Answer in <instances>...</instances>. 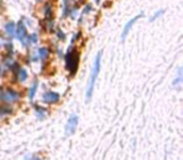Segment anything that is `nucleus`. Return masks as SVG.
Segmentation results:
<instances>
[{"label":"nucleus","mask_w":183,"mask_h":160,"mask_svg":"<svg viewBox=\"0 0 183 160\" xmlns=\"http://www.w3.org/2000/svg\"><path fill=\"white\" fill-rule=\"evenodd\" d=\"M30 39H32V40H30L32 43H36V41H38V35H36V34H33Z\"/></svg>","instance_id":"nucleus-14"},{"label":"nucleus","mask_w":183,"mask_h":160,"mask_svg":"<svg viewBox=\"0 0 183 160\" xmlns=\"http://www.w3.org/2000/svg\"><path fill=\"white\" fill-rule=\"evenodd\" d=\"M32 160H40V159H39V158H33Z\"/></svg>","instance_id":"nucleus-16"},{"label":"nucleus","mask_w":183,"mask_h":160,"mask_svg":"<svg viewBox=\"0 0 183 160\" xmlns=\"http://www.w3.org/2000/svg\"><path fill=\"white\" fill-rule=\"evenodd\" d=\"M140 16H142V15H137L136 18H133L132 20H129V23H127V25H126V28H124V30H123V34H122V40H124V39L127 38V35H128V33H129V30H130V28H132V25H133Z\"/></svg>","instance_id":"nucleus-5"},{"label":"nucleus","mask_w":183,"mask_h":160,"mask_svg":"<svg viewBox=\"0 0 183 160\" xmlns=\"http://www.w3.org/2000/svg\"><path fill=\"white\" fill-rule=\"evenodd\" d=\"M100 56H102V53H98L97 58L94 60V66H93V71H92V75H90V81H89V87H88V91H87V100H89L90 97H92V93H93V89H94V83H95V79H97L98 74H99Z\"/></svg>","instance_id":"nucleus-1"},{"label":"nucleus","mask_w":183,"mask_h":160,"mask_svg":"<svg viewBox=\"0 0 183 160\" xmlns=\"http://www.w3.org/2000/svg\"><path fill=\"white\" fill-rule=\"evenodd\" d=\"M0 97H2V99H3L4 101H6V103H13V101H16V100H18L19 94H18L16 91H14V90L8 89V90H4Z\"/></svg>","instance_id":"nucleus-3"},{"label":"nucleus","mask_w":183,"mask_h":160,"mask_svg":"<svg viewBox=\"0 0 183 160\" xmlns=\"http://www.w3.org/2000/svg\"><path fill=\"white\" fill-rule=\"evenodd\" d=\"M49 55V50L47 48H42V49H39V56L42 58L43 60H45Z\"/></svg>","instance_id":"nucleus-10"},{"label":"nucleus","mask_w":183,"mask_h":160,"mask_svg":"<svg viewBox=\"0 0 183 160\" xmlns=\"http://www.w3.org/2000/svg\"><path fill=\"white\" fill-rule=\"evenodd\" d=\"M162 13H163V10H161V12H158V13H157V14L154 15V16H152V19H150V20H154V19H156L157 16H159V15H161Z\"/></svg>","instance_id":"nucleus-15"},{"label":"nucleus","mask_w":183,"mask_h":160,"mask_svg":"<svg viewBox=\"0 0 183 160\" xmlns=\"http://www.w3.org/2000/svg\"><path fill=\"white\" fill-rule=\"evenodd\" d=\"M67 59V68L70 70V73L74 74L77 68H78V60H79V54L77 51H70L65 56Z\"/></svg>","instance_id":"nucleus-2"},{"label":"nucleus","mask_w":183,"mask_h":160,"mask_svg":"<svg viewBox=\"0 0 183 160\" xmlns=\"http://www.w3.org/2000/svg\"><path fill=\"white\" fill-rule=\"evenodd\" d=\"M18 79L20 81H25L28 79V73L25 69H19V73H18Z\"/></svg>","instance_id":"nucleus-9"},{"label":"nucleus","mask_w":183,"mask_h":160,"mask_svg":"<svg viewBox=\"0 0 183 160\" xmlns=\"http://www.w3.org/2000/svg\"><path fill=\"white\" fill-rule=\"evenodd\" d=\"M36 88H38V81H34V85L30 88V91H29V98L33 99L34 95H35V91H36Z\"/></svg>","instance_id":"nucleus-11"},{"label":"nucleus","mask_w":183,"mask_h":160,"mask_svg":"<svg viewBox=\"0 0 183 160\" xmlns=\"http://www.w3.org/2000/svg\"><path fill=\"white\" fill-rule=\"evenodd\" d=\"M44 100L47 103H57L59 100V95L53 91H48L44 94Z\"/></svg>","instance_id":"nucleus-7"},{"label":"nucleus","mask_w":183,"mask_h":160,"mask_svg":"<svg viewBox=\"0 0 183 160\" xmlns=\"http://www.w3.org/2000/svg\"><path fill=\"white\" fill-rule=\"evenodd\" d=\"M12 110L10 109H6V108H0V115H4V114H10Z\"/></svg>","instance_id":"nucleus-13"},{"label":"nucleus","mask_w":183,"mask_h":160,"mask_svg":"<svg viewBox=\"0 0 183 160\" xmlns=\"http://www.w3.org/2000/svg\"><path fill=\"white\" fill-rule=\"evenodd\" d=\"M77 125H78V116L77 115H72L69 118V120H68V124H67V126H65V134L67 135H70V134H73L74 133V130H75V128H77Z\"/></svg>","instance_id":"nucleus-4"},{"label":"nucleus","mask_w":183,"mask_h":160,"mask_svg":"<svg viewBox=\"0 0 183 160\" xmlns=\"http://www.w3.org/2000/svg\"><path fill=\"white\" fill-rule=\"evenodd\" d=\"M0 73H2V66H0Z\"/></svg>","instance_id":"nucleus-17"},{"label":"nucleus","mask_w":183,"mask_h":160,"mask_svg":"<svg viewBox=\"0 0 183 160\" xmlns=\"http://www.w3.org/2000/svg\"><path fill=\"white\" fill-rule=\"evenodd\" d=\"M5 29H6V33L9 35H14L15 34V24L13 23V21H10V23H8L5 25Z\"/></svg>","instance_id":"nucleus-8"},{"label":"nucleus","mask_w":183,"mask_h":160,"mask_svg":"<svg viewBox=\"0 0 183 160\" xmlns=\"http://www.w3.org/2000/svg\"><path fill=\"white\" fill-rule=\"evenodd\" d=\"M16 35H18V38L22 40V41H23V40L25 39V36H26V29H25V26H24V24H23V21H20V23L18 24Z\"/></svg>","instance_id":"nucleus-6"},{"label":"nucleus","mask_w":183,"mask_h":160,"mask_svg":"<svg viewBox=\"0 0 183 160\" xmlns=\"http://www.w3.org/2000/svg\"><path fill=\"white\" fill-rule=\"evenodd\" d=\"M45 16H47V20H50V18H52V9H50V5L45 6Z\"/></svg>","instance_id":"nucleus-12"}]
</instances>
